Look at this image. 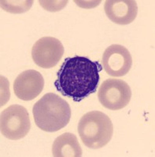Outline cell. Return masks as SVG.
<instances>
[{
    "label": "cell",
    "mask_w": 155,
    "mask_h": 157,
    "mask_svg": "<svg viewBox=\"0 0 155 157\" xmlns=\"http://www.w3.org/2000/svg\"><path fill=\"white\" fill-rule=\"evenodd\" d=\"M102 65L81 56L65 59L54 82L56 89L67 98L79 102L96 91Z\"/></svg>",
    "instance_id": "6da1fadb"
},
{
    "label": "cell",
    "mask_w": 155,
    "mask_h": 157,
    "mask_svg": "<svg viewBox=\"0 0 155 157\" xmlns=\"http://www.w3.org/2000/svg\"><path fill=\"white\" fill-rule=\"evenodd\" d=\"M32 113L36 126L46 132H56L65 127L72 116L69 104L54 93L43 95L34 105Z\"/></svg>",
    "instance_id": "7a4b0ae2"
},
{
    "label": "cell",
    "mask_w": 155,
    "mask_h": 157,
    "mask_svg": "<svg viewBox=\"0 0 155 157\" xmlns=\"http://www.w3.org/2000/svg\"><path fill=\"white\" fill-rule=\"evenodd\" d=\"M79 136L86 147L97 149L111 141L114 133L111 120L100 111H91L84 115L78 125Z\"/></svg>",
    "instance_id": "3957f363"
},
{
    "label": "cell",
    "mask_w": 155,
    "mask_h": 157,
    "mask_svg": "<svg viewBox=\"0 0 155 157\" xmlns=\"http://www.w3.org/2000/svg\"><path fill=\"white\" fill-rule=\"evenodd\" d=\"M1 133L9 140H20L28 134L31 120L28 110L19 105H12L0 116Z\"/></svg>",
    "instance_id": "277c9868"
},
{
    "label": "cell",
    "mask_w": 155,
    "mask_h": 157,
    "mask_svg": "<svg viewBox=\"0 0 155 157\" xmlns=\"http://www.w3.org/2000/svg\"><path fill=\"white\" fill-rule=\"evenodd\" d=\"M132 98V90L125 81L108 78L103 81L98 90L100 104L110 110H120L128 105Z\"/></svg>",
    "instance_id": "5b68a950"
},
{
    "label": "cell",
    "mask_w": 155,
    "mask_h": 157,
    "mask_svg": "<svg viewBox=\"0 0 155 157\" xmlns=\"http://www.w3.org/2000/svg\"><path fill=\"white\" fill-rule=\"evenodd\" d=\"M64 53V47L59 39L54 37H42L35 43L31 57L38 66L51 68L59 62Z\"/></svg>",
    "instance_id": "8992f818"
},
{
    "label": "cell",
    "mask_w": 155,
    "mask_h": 157,
    "mask_svg": "<svg viewBox=\"0 0 155 157\" xmlns=\"http://www.w3.org/2000/svg\"><path fill=\"white\" fill-rule=\"evenodd\" d=\"M103 66L107 74L111 76H124L132 66V55L123 46L112 44L103 53Z\"/></svg>",
    "instance_id": "52a82bcc"
},
{
    "label": "cell",
    "mask_w": 155,
    "mask_h": 157,
    "mask_svg": "<svg viewBox=\"0 0 155 157\" xmlns=\"http://www.w3.org/2000/svg\"><path fill=\"white\" fill-rule=\"evenodd\" d=\"M45 80L42 75L36 70H26L17 77L13 82L14 94L19 99L31 101L42 93Z\"/></svg>",
    "instance_id": "ba28073f"
},
{
    "label": "cell",
    "mask_w": 155,
    "mask_h": 157,
    "mask_svg": "<svg viewBox=\"0 0 155 157\" xmlns=\"http://www.w3.org/2000/svg\"><path fill=\"white\" fill-rule=\"evenodd\" d=\"M104 10L107 17L118 25H128L134 21L138 13L135 0H107Z\"/></svg>",
    "instance_id": "9c48e42d"
},
{
    "label": "cell",
    "mask_w": 155,
    "mask_h": 157,
    "mask_svg": "<svg viewBox=\"0 0 155 157\" xmlns=\"http://www.w3.org/2000/svg\"><path fill=\"white\" fill-rule=\"evenodd\" d=\"M54 157H81L82 149L76 135L72 133H64L57 137L52 147Z\"/></svg>",
    "instance_id": "30bf717a"
},
{
    "label": "cell",
    "mask_w": 155,
    "mask_h": 157,
    "mask_svg": "<svg viewBox=\"0 0 155 157\" xmlns=\"http://www.w3.org/2000/svg\"><path fill=\"white\" fill-rule=\"evenodd\" d=\"M1 8L3 10L10 13H22L27 12L32 6L33 1L32 0H18V1H6L2 0L1 2Z\"/></svg>",
    "instance_id": "8fae6325"
},
{
    "label": "cell",
    "mask_w": 155,
    "mask_h": 157,
    "mask_svg": "<svg viewBox=\"0 0 155 157\" xmlns=\"http://www.w3.org/2000/svg\"><path fill=\"white\" fill-rule=\"evenodd\" d=\"M39 2L46 10L57 12L64 9L68 4V1H39Z\"/></svg>",
    "instance_id": "7c38bea8"
}]
</instances>
